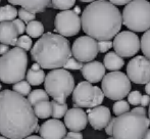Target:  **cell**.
Instances as JSON below:
<instances>
[{"instance_id":"cell-1","label":"cell","mask_w":150,"mask_h":139,"mask_svg":"<svg viewBox=\"0 0 150 139\" xmlns=\"http://www.w3.org/2000/svg\"><path fill=\"white\" fill-rule=\"evenodd\" d=\"M39 127L33 106L12 90L0 91V134L7 139H25Z\"/></svg>"},{"instance_id":"cell-2","label":"cell","mask_w":150,"mask_h":139,"mask_svg":"<svg viewBox=\"0 0 150 139\" xmlns=\"http://www.w3.org/2000/svg\"><path fill=\"white\" fill-rule=\"evenodd\" d=\"M122 26V13L110 1H92L82 12V29L86 36L96 41H110L120 33Z\"/></svg>"},{"instance_id":"cell-3","label":"cell","mask_w":150,"mask_h":139,"mask_svg":"<svg viewBox=\"0 0 150 139\" xmlns=\"http://www.w3.org/2000/svg\"><path fill=\"white\" fill-rule=\"evenodd\" d=\"M33 60L42 69L57 70L63 68L71 57V44L67 38L54 33H45L32 47Z\"/></svg>"},{"instance_id":"cell-4","label":"cell","mask_w":150,"mask_h":139,"mask_svg":"<svg viewBox=\"0 0 150 139\" xmlns=\"http://www.w3.org/2000/svg\"><path fill=\"white\" fill-rule=\"evenodd\" d=\"M28 67L27 52L18 47L0 56V80L5 84H16L26 77Z\"/></svg>"},{"instance_id":"cell-5","label":"cell","mask_w":150,"mask_h":139,"mask_svg":"<svg viewBox=\"0 0 150 139\" xmlns=\"http://www.w3.org/2000/svg\"><path fill=\"white\" fill-rule=\"evenodd\" d=\"M149 126L150 122L146 116L128 111L115 118L112 137L115 139H143Z\"/></svg>"},{"instance_id":"cell-6","label":"cell","mask_w":150,"mask_h":139,"mask_svg":"<svg viewBox=\"0 0 150 139\" xmlns=\"http://www.w3.org/2000/svg\"><path fill=\"white\" fill-rule=\"evenodd\" d=\"M44 86L48 96H51L57 104H64L67 97L74 91L75 79L64 69L52 70L45 76Z\"/></svg>"},{"instance_id":"cell-7","label":"cell","mask_w":150,"mask_h":139,"mask_svg":"<svg viewBox=\"0 0 150 139\" xmlns=\"http://www.w3.org/2000/svg\"><path fill=\"white\" fill-rule=\"evenodd\" d=\"M122 25L132 32H146L150 29V2L146 0L130 1L122 13Z\"/></svg>"},{"instance_id":"cell-8","label":"cell","mask_w":150,"mask_h":139,"mask_svg":"<svg viewBox=\"0 0 150 139\" xmlns=\"http://www.w3.org/2000/svg\"><path fill=\"white\" fill-rule=\"evenodd\" d=\"M101 88L104 96L111 100H122L131 91V81L125 73L110 72L103 77Z\"/></svg>"},{"instance_id":"cell-9","label":"cell","mask_w":150,"mask_h":139,"mask_svg":"<svg viewBox=\"0 0 150 139\" xmlns=\"http://www.w3.org/2000/svg\"><path fill=\"white\" fill-rule=\"evenodd\" d=\"M115 52L120 57H131L140 50V40L131 31H122L115 37L112 42Z\"/></svg>"},{"instance_id":"cell-10","label":"cell","mask_w":150,"mask_h":139,"mask_svg":"<svg viewBox=\"0 0 150 139\" xmlns=\"http://www.w3.org/2000/svg\"><path fill=\"white\" fill-rule=\"evenodd\" d=\"M55 32L62 37H71L81 31V18L73 10L60 11L54 20Z\"/></svg>"},{"instance_id":"cell-11","label":"cell","mask_w":150,"mask_h":139,"mask_svg":"<svg viewBox=\"0 0 150 139\" xmlns=\"http://www.w3.org/2000/svg\"><path fill=\"white\" fill-rule=\"evenodd\" d=\"M71 55L80 62H93L98 55L97 41L89 36H81L77 38L71 46Z\"/></svg>"},{"instance_id":"cell-12","label":"cell","mask_w":150,"mask_h":139,"mask_svg":"<svg viewBox=\"0 0 150 139\" xmlns=\"http://www.w3.org/2000/svg\"><path fill=\"white\" fill-rule=\"evenodd\" d=\"M127 77L135 84L149 83L150 60L141 55L132 58L127 66Z\"/></svg>"},{"instance_id":"cell-13","label":"cell","mask_w":150,"mask_h":139,"mask_svg":"<svg viewBox=\"0 0 150 139\" xmlns=\"http://www.w3.org/2000/svg\"><path fill=\"white\" fill-rule=\"evenodd\" d=\"M95 87L87 81L80 82L73 91V102L76 109L94 107Z\"/></svg>"},{"instance_id":"cell-14","label":"cell","mask_w":150,"mask_h":139,"mask_svg":"<svg viewBox=\"0 0 150 139\" xmlns=\"http://www.w3.org/2000/svg\"><path fill=\"white\" fill-rule=\"evenodd\" d=\"M86 115H87L88 122L94 130L104 129L111 119L110 109L103 105L89 109Z\"/></svg>"},{"instance_id":"cell-15","label":"cell","mask_w":150,"mask_h":139,"mask_svg":"<svg viewBox=\"0 0 150 139\" xmlns=\"http://www.w3.org/2000/svg\"><path fill=\"white\" fill-rule=\"evenodd\" d=\"M88 119L86 113L82 109L73 107L67 109L64 115V126L71 132H80L86 128Z\"/></svg>"},{"instance_id":"cell-16","label":"cell","mask_w":150,"mask_h":139,"mask_svg":"<svg viewBox=\"0 0 150 139\" xmlns=\"http://www.w3.org/2000/svg\"><path fill=\"white\" fill-rule=\"evenodd\" d=\"M39 134L42 139H63L67 135V128L59 120H47L40 126Z\"/></svg>"},{"instance_id":"cell-17","label":"cell","mask_w":150,"mask_h":139,"mask_svg":"<svg viewBox=\"0 0 150 139\" xmlns=\"http://www.w3.org/2000/svg\"><path fill=\"white\" fill-rule=\"evenodd\" d=\"M81 72L84 79H86V81L90 84L98 83L105 76V68L103 64L96 60L83 65Z\"/></svg>"},{"instance_id":"cell-18","label":"cell","mask_w":150,"mask_h":139,"mask_svg":"<svg viewBox=\"0 0 150 139\" xmlns=\"http://www.w3.org/2000/svg\"><path fill=\"white\" fill-rule=\"evenodd\" d=\"M9 3L13 5H21L23 9L33 14L45 11L46 8L51 6V1L48 0H9Z\"/></svg>"},{"instance_id":"cell-19","label":"cell","mask_w":150,"mask_h":139,"mask_svg":"<svg viewBox=\"0 0 150 139\" xmlns=\"http://www.w3.org/2000/svg\"><path fill=\"white\" fill-rule=\"evenodd\" d=\"M18 31L12 22L0 23V44L16 46L18 41Z\"/></svg>"},{"instance_id":"cell-20","label":"cell","mask_w":150,"mask_h":139,"mask_svg":"<svg viewBox=\"0 0 150 139\" xmlns=\"http://www.w3.org/2000/svg\"><path fill=\"white\" fill-rule=\"evenodd\" d=\"M45 80V73L40 68L38 64H33L31 69L27 72V82L33 86H38L42 84Z\"/></svg>"},{"instance_id":"cell-21","label":"cell","mask_w":150,"mask_h":139,"mask_svg":"<svg viewBox=\"0 0 150 139\" xmlns=\"http://www.w3.org/2000/svg\"><path fill=\"white\" fill-rule=\"evenodd\" d=\"M104 68L110 72H117L124 67L125 62L115 52H108L104 56Z\"/></svg>"},{"instance_id":"cell-22","label":"cell","mask_w":150,"mask_h":139,"mask_svg":"<svg viewBox=\"0 0 150 139\" xmlns=\"http://www.w3.org/2000/svg\"><path fill=\"white\" fill-rule=\"evenodd\" d=\"M34 113L37 119H48L51 116L52 109L50 101H42L33 106Z\"/></svg>"},{"instance_id":"cell-23","label":"cell","mask_w":150,"mask_h":139,"mask_svg":"<svg viewBox=\"0 0 150 139\" xmlns=\"http://www.w3.org/2000/svg\"><path fill=\"white\" fill-rule=\"evenodd\" d=\"M18 16V9L12 5H4L0 7V23L12 22Z\"/></svg>"},{"instance_id":"cell-24","label":"cell","mask_w":150,"mask_h":139,"mask_svg":"<svg viewBox=\"0 0 150 139\" xmlns=\"http://www.w3.org/2000/svg\"><path fill=\"white\" fill-rule=\"evenodd\" d=\"M26 32L29 37L32 38H39L44 33V26L41 22L38 21H32L26 27Z\"/></svg>"},{"instance_id":"cell-25","label":"cell","mask_w":150,"mask_h":139,"mask_svg":"<svg viewBox=\"0 0 150 139\" xmlns=\"http://www.w3.org/2000/svg\"><path fill=\"white\" fill-rule=\"evenodd\" d=\"M27 100L29 101L32 106H34L35 104H39L42 101H49V96L47 95L44 90L42 89H35L34 91H31L30 94L28 95Z\"/></svg>"},{"instance_id":"cell-26","label":"cell","mask_w":150,"mask_h":139,"mask_svg":"<svg viewBox=\"0 0 150 139\" xmlns=\"http://www.w3.org/2000/svg\"><path fill=\"white\" fill-rule=\"evenodd\" d=\"M50 104H51V109H52L51 116L53 117V119L58 120V119H61L62 117H64V115L67 111V104H57L56 101H54V100L50 101Z\"/></svg>"},{"instance_id":"cell-27","label":"cell","mask_w":150,"mask_h":139,"mask_svg":"<svg viewBox=\"0 0 150 139\" xmlns=\"http://www.w3.org/2000/svg\"><path fill=\"white\" fill-rule=\"evenodd\" d=\"M140 48L146 58L150 60V29L144 32L140 41Z\"/></svg>"},{"instance_id":"cell-28","label":"cell","mask_w":150,"mask_h":139,"mask_svg":"<svg viewBox=\"0 0 150 139\" xmlns=\"http://www.w3.org/2000/svg\"><path fill=\"white\" fill-rule=\"evenodd\" d=\"M12 91L16 92V93L20 94L21 96H28L31 92V86L30 84L28 83L27 81H20L18 83H16L12 87Z\"/></svg>"},{"instance_id":"cell-29","label":"cell","mask_w":150,"mask_h":139,"mask_svg":"<svg viewBox=\"0 0 150 139\" xmlns=\"http://www.w3.org/2000/svg\"><path fill=\"white\" fill-rule=\"evenodd\" d=\"M76 1L74 0H53L51 1V6L55 9H60L62 11L71 10L73 6H75Z\"/></svg>"},{"instance_id":"cell-30","label":"cell","mask_w":150,"mask_h":139,"mask_svg":"<svg viewBox=\"0 0 150 139\" xmlns=\"http://www.w3.org/2000/svg\"><path fill=\"white\" fill-rule=\"evenodd\" d=\"M112 111L115 116H122L130 111V104L126 100H119L112 106Z\"/></svg>"},{"instance_id":"cell-31","label":"cell","mask_w":150,"mask_h":139,"mask_svg":"<svg viewBox=\"0 0 150 139\" xmlns=\"http://www.w3.org/2000/svg\"><path fill=\"white\" fill-rule=\"evenodd\" d=\"M32 44H33L32 39L28 35L21 36L20 38H18V41H16V46L26 52L32 49Z\"/></svg>"},{"instance_id":"cell-32","label":"cell","mask_w":150,"mask_h":139,"mask_svg":"<svg viewBox=\"0 0 150 139\" xmlns=\"http://www.w3.org/2000/svg\"><path fill=\"white\" fill-rule=\"evenodd\" d=\"M64 70H73V71H79L83 68V64L80 62H78L77 60H75L74 57H69V60L67 62V64L63 66Z\"/></svg>"},{"instance_id":"cell-33","label":"cell","mask_w":150,"mask_h":139,"mask_svg":"<svg viewBox=\"0 0 150 139\" xmlns=\"http://www.w3.org/2000/svg\"><path fill=\"white\" fill-rule=\"evenodd\" d=\"M18 16H20V20L22 21V22L26 23V24H29L32 21H35V18H36V14L31 13V12L27 11V10L23 9V8H21V9L18 10Z\"/></svg>"},{"instance_id":"cell-34","label":"cell","mask_w":150,"mask_h":139,"mask_svg":"<svg viewBox=\"0 0 150 139\" xmlns=\"http://www.w3.org/2000/svg\"><path fill=\"white\" fill-rule=\"evenodd\" d=\"M141 93L137 90L132 91L128 94V104H132V105H139L140 104V100H141Z\"/></svg>"},{"instance_id":"cell-35","label":"cell","mask_w":150,"mask_h":139,"mask_svg":"<svg viewBox=\"0 0 150 139\" xmlns=\"http://www.w3.org/2000/svg\"><path fill=\"white\" fill-rule=\"evenodd\" d=\"M97 47H98V52L104 53L108 51L112 47V42L111 41H97Z\"/></svg>"},{"instance_id":"cell-36","label":"cell","mask_w":150,"mask_h":139,"mask_svg":"<svg viewBox=\"0 0 150 139\" xmlns=\"http://www.w3.org/2000/svg\"><path fill=\"white\" fill-rule=\"evenodd\" d=\"M12 23H13L14 27H16V31H18V35L24 34V32L26 31V24L24 22H22L20 18H16L14 21H12Z\"/></svg>"},{"instance_id":"cell-37","label":"cell","mask_w":150,"mask_h":139,"mask_svg":"<svg viewBox=\"0 0 150 139\" xmlns=\"http://www.w3.org/2000/svg\"><path fill=\"white\" fill-rule=\"evenodd\" d=\"M115 118H111L110 121H109V123L107 124V126L104 128L106 134L110 136V137L112 136V129H113V125H115Z\"/></svg>"},{"instance_id":"cell-38","label":"cell","mask_w":150,"mask_h":139,"mask_svg":"<svg viewBox=\"0 0 150 139\" xmlns=\"http://www.w3.org/2000/svg\"><path fill=\"white\" fill-rule=\"evenodd\" d=\"M150 104V96L148 95H142L141 96V100H140V105L142 107H145L147 105H149Z\"/></svg>"},{"instance_id":"cell-39","label":"cell","mask_w":150,"mask_h":139,"mask_svg":"<svg viewBox=\"0 0 150 139\" xmlns=\"http://www.w3.org/2000/svg\"><path fill=\"white\" fill-rule=\"evenodd\" d=\"M67 136L71 139H83V135H82L80 132H71L69 131V133L67 134Z\"/></svg>"},{"instance_id":"cell-40","label":"cell","mask_w":150,"mask_h":139,"mask_svg":"<svg viewBox=\"0 0 150 139\" xmlns=\"http://www.w3.org/2000/svg\"><path fill=\"white\" fill-rule=\"evenodd\" d=\"M132 113H138V115H141V116H146L145 107H142V106H136L135 109H132Z\"/></svg>"},{"instance_id":"cell-41","label":"cell","mask_w":150,"mask_h":139,"mask_svg":"<svg viewBox=\"0 0 150 139\" xmlns=\"http://www.w3.org/2000/svg\"><path fill=\"white\" fill-rule=\"evenodd\" d=\"M129 0H111L110 3L113 4V5H127V4L129 3Z\"/></svg>"},{"instance_id":"cell-42","label":"cell","mask_w":150,"mask_h":139,"mask_svg":"<svg viewBox=\"0 0 150 139\" xmlns=\"http://www.w3.org/2000/svg\"><path fill=\"white\" fill-rule=\"evenodd\" d=\"M9 46L7 45H4V44H0V55H4L6 54L8 51H9Z\"/></svg>"},{"instance_id":"cell-43","label":"cell","mask_w":150,"mask_h":139,"mask_svg":"<svg viewBox=\"0 0 150 139\" xmlns=\"http://www.w3.org/2000/svg\"><path fill=\"white\" fill-rule=\"evenodd\" d=\"M145 92H146L147 95L150 96V82L149 83H147L146 86H145Z\"/></svg>"},{"instance_id":"cell-44","label":"cell","mask_w":150,"mask_h":139,"mask_svg":"<svg viewBox=\"0 0 150 139\" xmlns=\"http://www.w3.org/2000/svg\"><path fill=\"white\" fill-rule=\"evenodd\" d=\"M143 139H150V129H148L146 131V133H145L144 136H143Z\"/></svg>"},{"instance_id":"cell-45","label":"cell","mask_w":150,"mask_h":139,"mask_svg":"<svg viewBox=\"0 0 150 139\" xmlns=\"http://www.w3.org/2000/svg\"><path fill=\"white\" fill-rule=\"evenodd\" d=\"M73 11L75 12L76 14H78V16H79V13H81V8H80L79 6H76L75 9H74Z\"/></svg>"},{"instance_id":"cell-46","label":"cell","mask_w":150,"mask_h":139,"mask_svg":"<svg viewBox=\"0 0 150 139\" xmlns=\"http://www.w3.org/2000/svg\"><path fill=\"white\" fill-rule=\"evenodd\" d=\"M25 139H42L40 136H37V135H30L28 137H26Z\"/></svg>"},{"instance_id":"cell-47","label":"cell","mask_w":150,"mask_h":139,"mask_svg":"<svg viewBox=\"0 0 150 139\" xmlns=\"http://www.w3.org/2000/svg\"><path fill=\"white\" fill-rule=\"evenodd\" d=\"M148 115H149V122H150V104H149V109H148Z\"/></svg>"},{"instance_id":"cell-48","label":"cell","mask_w":150,"mask_h":139,"mask_svg":"<svg viewBox=\"0 0 150 139\" xmlns=\"http://www.w3.org/2000/svg\"><path fill=\"white\" fill-rule=\"evenodd\" d=\"M0 139H7L6 137H3V136H0Z\"/></svg>"},{"instance_id":"cell-49","label":"cell","mask_w":150,"mask_h":139,"mask_svg":"<svg viewBox=\"0 0 150 139\" xmlns=\"http://www.w3.org/2000/svg\"><path fill=\"white\" fill-rule=\"evenodd\" d=\"M63 139H71V138H69V137H67V136H65V137L63 138Z\"/></svg>"},{"instance_id":"cell-50","label":"cell","mask_w":150,"mask_h":139,"mask_svg":"<svg viewBox=\"0 0 150 139\" xmlns=\"http://www.w3.org/2000/svg\"><path fill=\"white\" fill-rule=\"evenodd\" d=\"M107 139H115L113 137H109V138H107Z\"/></svg>"},{"instance_id":"cell-51","label":"cell","mask_w":150,"mask_h":139,"mask_svg":"<svg viewBox=\"0 0 150 139\" xmlns=\"http://www.w3.org/2000/svg\"><path fill=\"white\" fill-rule=\"evenodd\" d=\"M1 87H2V86H1V85H0V89H1Z\"/></svg>"}]
</instances>
